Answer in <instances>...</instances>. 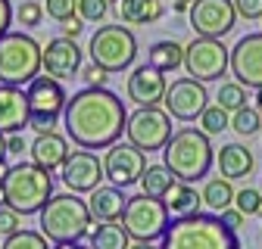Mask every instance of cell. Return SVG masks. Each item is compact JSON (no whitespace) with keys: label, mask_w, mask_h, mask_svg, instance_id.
I'll use <instances>...</instances> for the list:
<instances>
[{"label":"cell","mask_w":262,"mask_h":249,"mask_svg":"<svg viewBox=\"0 0 262 249\" xmlns=\"http://www.w3.org/2000/svg\"><path fill=\"white\" fill-rule=\"evenodd\" d=\"M62 124L66 137L78 150H106L122 140L128 112L110 87H84L72 93V100H66Z\"/></svg>","instance_id":"6da1fadb"},{"label":"cell","mask_w":262,"mask_h":249,"mask_svg":"<svg viewBox=\"0 0 262 249\" xmlns=\"http://www.w3.org/2000/svg\"><path fill=\"white\" fill-rule=\"evenodd\" d=\"M159 249H244L237 231H231L222 215H184L175 218L169 231L162 234Z\"/></svg>","instance_id":"7a4b0ae2"},{"label":"cell","mask_w":262,"mask_h":249,"mask_svg":"<svg viewBox=\"0 0 262 249\" xmlns=\"http://www.w3.org/2000/svg\"><path fill=\"white\" fill-rule=\"evenodd\" d=\"M0 196H4V206L16 209L19 215H35L53 196V171L35 162L10 165V171L0 178Z\"/></svg>","instance_id":"3957f363"},{"label":"cell","mask_w":262,"mask_h":249,"mask_svg":"<svg viewBox=\"0 0 262 249\" xmlns=\"http://www.w3.org/2000/svg\"><path fill=\"white\" fill-rule=\"evenodd\" d=\"M162 162L169 165V171L178 181H200L209 175L215 162V150L209 143V134L200 128H181L172 134V140L162 146Z\"/></svg>","instance_id":"277c9868"},{"label":"cell","mask_w":262,"mask_h":249,"mask_svg":"<svg viewBox=\"0 0 262 249\" xmlns=\"http://www.w3.org/2000/svg\"><path fill=\"white\" fill-rule=\"evenodd\" d=\"M41 215V234L50 243H78L91 234V209L88 200H81L78 193H56L47 200V206L38 212Z\"/></svg>","instance_id":"5b68a950"},{"label":"cell","mask_w":262,"mask_h":249,"mask_svg":"<svg viewBox=\"0 0 262 249\" xmlns=\"http://www.w3.org/2000/svg\"><path fill=\"white\" fill-rule=\"evenodd\" d=\"M41 72V44L25 31H7L0 38V84L28 87Z\"/></svg>","instance_id":"8992f818"},{"label":"cell","mask_w":262,"mask_h":249,"mask_svg":"<svg viewBox=\"0 0 262 249\" xmlns=\"http://www.w3.org/2000/svg\"><path fill=\"white\" fill-rule=\"evenodd\" d=\"M88 53H91V62H97L103 72L116 75V72H125L135 66L138 59V41L131 35L128 25H100L91 35L88 41Z\"/></svg>","instance_id":"52a82bcc"},{"label":"cell","mask_w":262,"mask_h":249,"mask_svg":"<svg viewBox=\"0 0 262 249\" xmlns=\"http://www.w3.org/2000/svg\"><path fill=\"white\" fill-rule=\"evenodd\" d=\"M169 206L162 200H153L147 193H138V196H128V206L122 212V228L128 231L131 240L138 243H153V240H162V234L169 231Z\"/></svg>","instance_id":"ba28073f"},{"label":"cell","mask_w":262,"mask_h":249,"mask_svg":"<svg viewBox=\"0 0 262 249\" xmlns=\"http://www.w3.org/2000/svg\"><path fill=\"white\" fill-rule=\"evenodd\" d=\"M25 97H28V109H31V121L28 128H35L38 134H47L56 128V121L66 109V90L56 78L50 75H38L35 81H31L25 87Z\"/></svg>","instance_id":"9c48e42d"},{"label":"cell","mask_w":262,"mask_h":249,"mask_svg":"<svg viewBox=\"0 0 262 249\" xmlns=\"http://www.w3.org/2000/svg\"><path fill=\"white\" fill-rule=\"evenodd\" d=\"M125 137L144 153H162V146L172 140V115L159 106H138L128 115Z\"/></svg>","instance_id":"30bf717a"},{"label":"cell","mask_w":262,"mask_h":249,"mask_svg":"<svg viewBox=\"0 0 262 249\" xmlns=\"http://www.w3.org/2000/svg\"><path fill=\"white\" fill-rule=\"evenodd\" d=\"M184 69L196 81H219L231 69V47H225L222 38H200L196 35L184 47Z\"/></svg>","instance_id":"8fae6325"},{"label":"cell","mask_w":262,"mask_h":249,"mask_svg":"<svg viewBox=\"0 0 262 249\" xmlns=\"http://www.w3.org/2000/svg\"><path fill=\"white\" fill-rule=\"evenodd\" d=\"M187 16H190V28L200 38H225L237 25L234 0H193Z\"/></svg>","instance_id":"7c38bea8"},{"label":"cell","mask_w":262,"mask_h":249,"mask_svg":"<svg viewBox=\"0 0 262 249\" xmlns=\"http://www.w3.org/2000/svg\"><path fill=\"white\" fill-rule=\"evenodd\" d=\"M162 106L166 112L178 121H196L203 115V109L209 106V93L203 87V81L196 78H178L166 87V97H162Z\"/></svg>","instance_id":"4fadbf2b"},{"label":"cell","mask_w":262,"mask_h":249,"mask_svg":"<svg viewBox=\"0 0 262 249\" xmlns=\"http://www.w3.org/2000/svg\"><path fill=\"white\" fill-rule=\"evenodd\" d=\"M147 171V153L138 150L135 143H113L106 146V156H103V175L110 184L116 187H131V184H138L141 175Z\"/></svg>","instance_id":"5bb4252c"},{"label":"cell","mask_w":262,"mask_h":249,"mask_svg":"<svg viewBox=\"0 0 262 249\" xmlns=\"http://www.w3.org/2000/svg\"><path fill=\"white\" fill-rule=\"evenodd\" d=\"M62 175V184L69 187L72 193H91L100 187V181L106 178L103 175V159H97L91 150H72L66 165L59 168Z\"/></svg>","instance_id":"9a60e30c"},{"label":"cell","mask_w":262,"mask_h":249,"mask_svg":"<svg viewBox=\"0 0 262 249\" xmlns=\"http://www.w3.org/2000/svg\"><path fill=\"white\" fill-rule=\"evenodd\" d=\"M41 69L44 75L56 78V81H66L81 72V47L75 44V38H50L44 47H41Z\"/></svg>","instance_id":"2e32d148"},{"label":"cell","mask_w":262,"mask_h":249,"mask_svg":"<svg viewBox=\"0 0 262 249\" xmlns=\"http://www.w3.org/2000/svg\"><path fill=\"white\" fill-rule=\"evenodd\" d=\"M231 75L250 90L262 87V31L259 35H244L231 47Z\"/></svg>","instance_id":"e0dca14e"},{"label":"cell","mask_w":262,"mask_h":249,"mask_svg":"<svg viewBox=\"0 0 262 249\" xmlns=\"http://www.w3.org/2000/svg\"><path fill=\"white\" fill-rule=\"evenodd\" d=\"M166 87H169L166 72H159L150 62H144V66H138L128 75L125 93H128V100L138 103V106H159L162 97H166Z\"/></svg>","instance_id":"ac0fdd59"},{"label":"cell","mask_w":262,"mask_h":249,"mask_svg":"<svg viewBox=\"0 0 262 249\" xmlns=\"http://www.w3.org/2000/svg\"><path fill=\"white\" fill-rule=\"evenodd\" d=\"M28 121H31V109L25 90L13 84H0V131L4 134L25 131Z\"/></svg>","instance_id":"d6986e66"},{"label":"cell","mask_w":262,"mask_h":249,"mask_svg":"<svg viewBox=\"0 0 262 249\" xmlns=\"http://www.w3.org/2000/svg\"><path fill=\"white\" fill-rule=\"evenodd\" d=\"M28 153H31V162H35V165H41L47 171H59L72 150H69V140H66L62 134L47 131V134H38L35 140H31Z\"/></svg>","instance_id":"ffe728a7"},{"label":"cell","mask_w":262,"mask_h":249,"mask_svg":"<svg viewBox=\"0 0 262 249\" xmlns=\"http://www.w3.org/2000/svg\"><path fill=\"white\" fill-rule=\"evenodd\" d=\"M125 206H128V196L116 184L97 187V190H91V196H88V209H91L94 221H122Z\"/></svg>","instance_id":"44dd1931"},{"label":"cell","mask_w":262,"mask_h":249,"mask_svg":"<svg viewBox=\"0 0 262 249\" xmlns=\"http://www.w3.org/2000/svg\"><path fill=\"white\" fill-rule=\"evenodd\" d=\"M215 165H219V175L228 178V181H237V178H247L256 165L253 153L244 146V143H225L219 153H215Z\"/></svg>","instance_id":"7402d4cb"},{"label":"cell","mask_w":262,"mask_h":249,"mask_svg":"<svg viewBox=\"0 0 262 249\" xmlns=\"http://www.w3.org/2000/svg\"><path fill=\"white\" fill-rule=\"evenodd\" d=\"M116 16L122 25H153L166 16L162 0H116Z\"/></svg>","instance_id":"603a6c76"},{"label":"cell","mask_w":262,"mask_h":249,"mask_svg":"<svg viewBox=\"0 0 262 249\" xmlns=\"http://www.w3.org/2000/svg\"><path fill=\"white\" fill-rule=\"evenodd\" d=\"M162 203L169 206V212L175 218H184V215H196L203 206V193H196V187L187 184V181H175L172 190L162 196Z\"/></svg>","instance_id":"cb8c5ba5"},{"label":"cell","mask_w":262,"mask_h":249,"mask_svg":"<svg viewBox=\"0 0 262 249\" xmlns=\"http://www.w3.org/2000/svg\"><path fill=\"white\" fill-rule=\"evenodd\" d=\"M147 62L159 72H175L178 66H184V47L178 41H156L150 50H147Z\"/></svg>","instance_id":"d4e9b609"},{"label":"cell","mask_w":262,"mask_h":249,"mask_svg":"<svg viewBox=\"0 0 262 249\" xmlns=\"http://www.w3.org/2000/svg\"><path fill=\"white\" fill-rule=\"evenodd\" d=\"M88 237H91V249H131L128 231L116 221H103V225L91 228Z\"/></svg>","instance_id":"484cf974"},{"label":"cell","mask_w":262,"mask_h":249,"mask_svg":"<svg viewBox=\"0 0 262 249\" xmlns=\"http://www.w3.org/2000/svg\"><path fill=\"white\" fill-rule=\"evenodd\" d=\"M178 178L169 171V165L162 162V165H147V171L141 175V193H147V196H153V200H162L169 190H172V184H175Z\"/></svg>","instance_id":"4316f807"},{"label":"cell","mask_w":262,"mask_h":249,"mask_svg":"<svg viewBox=\"0 0 262 249\" xmlns=\"http://www.w3.org/2000/svg\"><path fill=\"white\" fill-rule=\"evenodd\" d=\"M234 196H237V190L231 187V181H228V178H209L206 187H203V203H206L212 212L228 209V206L234 203Z\"/></svg>","instance_id":"83f0119b"},{"label":"cell","mask_w":262,"mask_h":249,"mask_svg":"<svg viewBox=\"0 0 262 249\" xmlns=\"http://www.w3.org/2000/svg\"><path fill=\"white\" fill-rule=\"evenodd\" d=\"M247 90L250 87H244L241 81H222V87H219V93H215V103L225 109V112H237V109H244L247 106Z\"/></svg>","instance_id":"f1b7e54d"},{"label":"cell","mask_w":262,"mask_h":249,"mask_svg":"<svg viewBox=\"0 0 262 249\" xmlns=\"http://www.w3.org/2000/svg\"><path fill=\"white\" fill-rule=\"evenodd\" d=\"M225 128H231V112H225L219 103L206 106L203 115H200V131H206L209 137H215V134H222Z\"/></svg>","instance_id":"f546056e"},{"label":"cell","mask_w":262,"mask_h":249,"mask_svg":"<svg viewBox=\"0 0 262 249\" xmlns=\"http://www.w3.org/2000/svg\"><path fill=\"white\" fill-rule=\"evenodd\" d=\"M231 128L241 134V137H250L262 128V115L256 112V106H244L237 112H231Z\"/></svg>","instance_id":"4dcf8cb0"},{"label":"cell","mask_w":262,"mask_h":249,"mask_svg":"<svg viewBox=\"0 0 262 249\" xmlns=\"http://www.w3.org/2000/svg\"><path fill=\"white\" fill-rule=\"evenodd\" d=\"M4 249H50L47 246V237L41 231H16L4 240Z\"/></svg>","instance_id":"1f68e13d"},{"label":"cell","mask_w":262,"mask_h":249,"mask_svg":"<svg viewBox=\"0 0 262 249\" xmlns=\"http://www.w3.org/2000/svg\"><path fill=\"white\" fill-rule=\"evenodd\" d=\"M13 19H16L22 28H35V25H41V19H44V4H38V0H22V4L13 10Z\"/></svg>","instance_id":"d6a6232c"},{"label":"cell","mask_w":262,"mask_h":249,"mask_svg":"<svg viewBox=\"0 0 262 249\" xmlns=\"http://www.w3.org/2000/svg\"><path fill=\"white\" fill-rule=\"evenodd\" d=\"M110 13V0H78V16L81 22H91V25H100Z\"/></svg>","instance_id":"836d02e7"},{"label":"cell","mask_w":262,"mask_h":249,"mask_svg":"<svg viewBox=\"0 0 262 249\" xmlns=\"http://www.w3.org/2000/svg\"><path fill=\"white\" fill-rule=\"evenodd\" d=\"M44 13L56 22H66V19H75L78 16V0H47L44 4Z\"/></svg>","instance_id":"e575fe53"},{"label":"cell","mask_w":262,"mask_h":249,"mask_svg":"<svg viewBox=\"0 0 262 249\" xmlns=\"http://www.w3.org/2000/svg\"><path fill=\"white\" fill-rule=\"evenodd\" d=\"M234 203H237V209H241L244 215H259V206H262V193L256 190V187H244V190H237Z\"/></svg>","instance_id":"d590c367"},{"label":"cell","mask_w":262,"mask_h":249,"mask_svg":"<svg viewBox=\"0 0 262 249\" xmlns=\"http://www.w3.org/2000/svg\"><path fill=\"white\" fill-rule=\"evenodd\" d=\"M16 231H22V215L16 209H10V206H0V234L10 237Z\"/></svg>","instance_id":"8d00e7d4"},{"label":"cell","mask_w":262,"mask_h":249,"mask_svg":"<svg viewBox=\"0 0 262 249\" xmlns=\"http://www.w3.org/2000/svg\"><path fill=\"white\" fill-rule=\"evenodd\" d=\"M234 10H237V19H262V0H234Z\"/></svg>","instance_id":"74e56055"},{"label":"cell","mask_w":262,"mask_h":249,"mask_svg":"<svg viewBox=\"0 0 262 249\" xmlns=\"http://www.w3.org/2000/svg\"><path fill=\"white\" fill-rule=\"evenodd\" d=\"M81 78H84V84L88 87H106V78H110V72H103L97 62H91V66H84L81 69Z\"/></svg>","instance_id":"f35d334b"},{"label":"cell","mask_w":262,"mask_h":249,"mask_svg":"<svg viewBox=\"0 0 262 249\" xmlns=\"http://www.w3.org/2000/svg\"><path fill=\"white\" fill-rule=\"evenodd\" d=\"M219 215H222V221H225L228 228H231V231H237V228L244 225V218H247V215H244L241 209H231V206H228V209H222Z\"/></svg>","instance_id":"ab89813d"},{"label":"cell","mask_w":262,"mask_h":249,"mask_svg":"<svg viewBox=\"0 0 262 249\" xmlns=\"http://www.w3.org/2000/svg\"><path fill=\"white\" fill-rule=\"evenodd\" d=\"M10 25H13V4L10 0H0V38L10 31Z\"/></svg>","instance_id":"60d3db41"},{"label":"cell","mask_w":262,"mask_h":249,"mask_svg":"<svg viewBox=\"0 0 262 249\" xmlns=\"http://www.w3.org/2000/svg\"><path fill=\"white\" fill-rule=\"evenodd\" d=\"M28 146H25V137H22V131H16V134H7V153L10 156H22Z\"/></svg>","instance_id":"b9f144b4"},{"label":"cell","mask_w":262,"mask_h":249,"mask_svg":"<svg viewBox=\"0 0 262 249\" xmlns=\"http://www.w3.org/2000/svg\"><path fill=\"white\" fill-rule=\"evenodd\" d=\"M59 25H62V35H66V38H78V35H81V28H84V25H81V16L66 19V22H59Z\"/></svg>","instance_id":"7bdbcfd3"},{"label":"cell","mask_w":262,"mask_h":249,"mask_svg":"<svg viewBox=\"0 0 262 249\" xmlns=\"http://www.w3.org/2000/svg\"><path fill=\"white\" fill-rule=\"evenodd\" d=\"M190 4H193V0H172V7H175L178 13H187V10H190Z\"/></svg>","instance_id":"ee69618b"},{"label":"cell","mask_w":262,"mask_h":249,"mask_svg":"<svg viewBox=\"0 0 262 249\" xmlns=\"http://www.w3.org/2000/svg\"><path fill=\"white\" fill-rule=\"evenodd\" d=\"M50 249H84L81 243H53Z\"/></svg>","instance_id":"f6af8a7d"},{"label":"cell","mask_w":262,"mask_h":249,"mask_svg":"<svg viewBox=\"0 0 262 249\" xmlns=\"http://www.w3.org/2000/svg\"><path fill=\"white\" fill-rule=\"evenodd\" d=\"M4 159H7V134L0 131V162H4Z\"/></svg>","instance_id":"bcb514c9"},{"label":"cell","mask_w":262,"mask_h":249,"mask_svg":"<svg viewBox=\"0 0 262 249\" xmlns=\"http://www.w3.org/2000/svg\"><path fill=\"white\" fill-rule=\"evenodd\" d=\"M131 249H159V246H153V243H138V240H135V243H131Z\"/></svg>","instance_id":"7dc6e473"},{"label":"cell","mask_w":262,"mask_h":249,"mask_svg":"<svg viewBox=\"0 0 262 249\" xmlns=\"http://www.w3.org/2000/svg\"><path fill=\"white\" fill-rule=\"evenodd\" d=\"M256 112H259V115H262V87H259V90H256Z\"/></svg>","instance_id":"c3c4849f"},{"label":"cell","mask_w":262,"mask_h":249,"mask_svg":"<svg viewBox=\"0 0 262 249\" xmlns=\"http://www.w3.org/2000/svg\"><path fill=\"white\" fill-rule=\"evenodd\" d=\"M7 171H10V165H7V159H4V162H0V178H4Z\"/></svg>","instance_id":"681fc988"},{"label":"cell","mask_w":262,"mask_h":249,"mask_svg":"<svg viewBox=\"0 0 262 249\" xmlns=\"http://www.w3.org/2000/svg\"><path fill=\"white\" fill-rule=\"evenodd\" d=\"M259 218H262V206H259Z\"/></svg>","instance_id":"f907efd6"},{"label":"cell","mask_w":262,"mask_h":249,"mask_svg":"<svg viewBox=\"0 0 262 249\" xmlns=\"http://www.w3.org/2000/svg\"><path fill=\"white\" fill-rule=\"evenodd\" d=\"M0 203H4V196H0Z\"/></svg>","instance_id":"816d5d0a"}]
</instances>
